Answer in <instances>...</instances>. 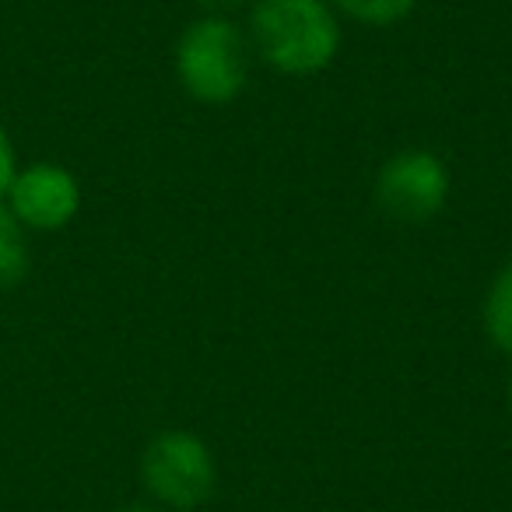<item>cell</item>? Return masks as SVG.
Here are the masks:
<instances>
[{
  "label": "cell",
  "instance_id": "obj_3",
  "mask_svg": "<svg viewBox=\"0 0 512 512\" xmlns=\"http://www.w3.org/2000/svg\"><path fill=\"white\" fill-rule=\"evenodd\" d=\"M141 481L155 502L179 512H193L214 495L218 467L200 435L183 432V428H165L144 449Z\"/></svg>",
  "mask_w": 512,
  "mask_h": 512
},
{
  "label": "cell",
  "instance_id": "obj_12",
  "mask_svg": "<svg viewBox=\"0 0 512 512\" xmlns=\"http://www.w3.org/2000/svg\"><path fill=\"white\" fill-rule=\"evenodd\" d=\"M509 407H512V379H509Z\"/></svg>",
  "mask_w": 512,
  "mask_h": 512
},
{
  "label": "cell",
  "instance_id": "obj_4",
  "mask_svg": "<svg viewBox=\"0 0 512 512\" xmlns=\"http://www.w3.org/2000/svg\"><path fill=\"white\" fill-rule=\"evenodd\" d=\"M449 169L435 151L407 148L397 151L376 176V197L379 211H386L393 221L404 225H421L435 218L449 200Z\"/></svg>",
  "mask_w": 512,
  "mask_h": 512
},
{
  "label": "cell",
  "instance_id": "obj_6",
  "mask_svg": "<svg viewBox=\"0 0 512 512\" xmlns=\"http://www.w3.org/2000/svg\"><path fill=\"white\" fill-rule=\"evenodd\" d=\"M481 323L488 341L495 344L502 355H512V260L495 274L488 295H484Z\"/></svg>",
  "mask_w": 512,
  "mask_h": 512
},
{
  "label": "cell",
  "instance_id": "obj_2",
  "mask_svg": "<svg viewBox=\"0 0 512 512\" xmlns=\"http://www.w3.org/2000/svg\"><path fill=\"white\" fill-rule=\"evenodd\" d=\"M249 60L242 32L228 18L207 15L176 43V78L204 106H225L246 88Z\"/></svg>",
  "mask_w": 512,
  "mask_h": 512
},
{
  "label": "cell",
  "instance_id": "obj_11",
  "mask_svg": "<svg viewBox=\"0 0 512 512\" xmlns=\"http://www.w3.org/2000/svg\"><path fill=\"white\" fill-rule=\"evenodd\" d=\"M123 512H158V509H148V505H130V509H123Z\"/></svg>",
  "mask_w": 512,
  "mask_h": 512
},
{
  "label": "cell",
  "instance_id": "obj_8",
  "mask_svg": "<svg viewBox=\"0 0 512 512\" xmlns=\"http://www.w3.org/2000/svg\"><path fill=\"white\" fill-rule=\"evenodd\" d=\"M334 4L348 18H355V22L386 29V25L404 22V18L414 11V4H418V0H334Z\"/></svg>",
  "mask_w": 512,
  "mask_h": 512
},
{
  "label": "cell",
  "instance_id": "obj_1",
  "mask_svg": "<svg viewBox=\"0 0 512 512\" xmlns=\"http://www.w3.org/2000/svg\"><path fill=\"white\" fill-rule=\"evenodd\" d=\"M249 32L260 57L292 78L323 71L341 50V25L323 0H256Z\"/></svg>",
  "mask_w": 512,
  "mask_h": 512
},
{
  "label": "cell",
  "instance_id": "obj_5",
  "mask_svg": "<svg viewBox=\"0 0 512 512\" xmlns=\"http://www.w3.org/2000/svg\"><path fill=\"white\" fill-rule=\"evenodd\" d=\"M8 211L22 221V228L36 232H57L71 225L81 211V186L71 169L57 162H32L15 172L8 193H4Z\"/></svg>",
  "mask_w": 512,
  "mask_h": 512
},
{
  "label": "cell",
  "instance_id": "obj_9",
  "mask_svg": "<svg viewBox=\"0 0 512 512\" xmlns=\"http://www.w3.org/2000/svg\"><path fill=\"white\" fill-rule=\"evenodd\" d=\"M18 172V162H15V144H11L8 130L0 127V200H4V193H8L11 179H15Z\"/></svg>",
  "mask_w": 512,
  "mask_h": 512
},
{
  "label": "cell",
  "instance_id": "obj_10",
  "mask_svg": "<svg viewBox=\"0 0 512 512\" xmlns=\"http://www.w3.org/2000/svg\"><path fill=\"white\" fill-rule=\"evenodd\" d=\"M193 4H200V8H204L207 15H221V11L239 8V4H246V0H193Z\"/></svg>",
  "mask_w": 512,
  "mask_h": 512
},
{
  "label": "cell",
  "instance_id": "obj_7",
  "mask_svg": "<svg viewBox=\"0 0 512 512\" xmlns=\"http://www.w3.org/2000/svg\"><path fill=\"white\" fill-rule=\"evenodd\" d=\"M29 274V242H25V228L8 204L0 200V288L22 285Z\"/></svg>",
  "mask_w": 512,
  "mask_h": 512
}]
</instances>
